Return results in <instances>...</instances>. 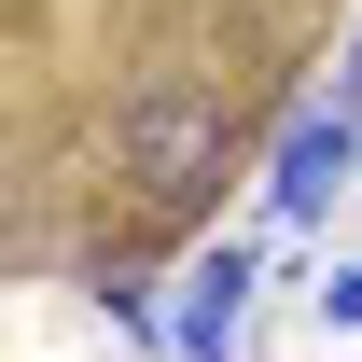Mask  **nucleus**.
<instances>
[{"label":"nucleus","mask_w":362,"mask_h":362,"mask_svg":"<svg viewBox=\"0 0 362 362\" xmlns=\"http://www.w3.org/2000/svg\"><path fill=\"white\" fill-rule=\"evenodd\" d=\"M112 153H126L139 195H209V168H223V98L209 84H139L126 112H112Z\"/></svg>","instance_id":"f257e3e1"},{"label":"nucleus","mask_w":362,"mask_h":362,"mask_svg":"<svg viewBox=\"0 0 362 362\" xmlns=\"http://www.w3.org/2000/svg\"><path fill=\"white\" fill-rule=\"evenodd\" d=\"M181 293H195V307H181V362H223V349H237V307H251V251L223 237L209 265L181 279Z\"/></svg>","instance_id":"f03ea898"},{"label":"nucleus","mask_w":362,"mask_h":362,"mask_svg":"<svg viewBox=\"0 0 362 362\" xmlns=\"http://www.w3.org/2000/svg\"><path fill=\"white\" fill-rule=\"evenodd\" d=\"M349 168H362V139H349V126H293V139H279V209L307 223V209H320Z\"/></svg>","instance_id":"7ed1b4c3"},{"label":"nucleus","mask_w":362,"mask_h":362,"mask_svg":"<svg viewBox=\"0 0 362 362\" xmlns=\"http://www.w3.org/2000/svg\"><path fill=\"white\" fill-rule=\"evenodd\" d=\"M320 320H334V334H362V265L334 279V293H320Z\"/></svg>","instance_id":"20e7f679"},{"label":"nucleus","mask_w":362,"mask_h":362,"mask_svg":"<svg viewBox=\"0 0 362 362\" xmlns=\"http://www.w3.org/2000/svg\"><path fill=\"white\" fill-rule=\"evenodd\" d=\"M349 98H362V28H349Z\"/></svg>","instance_id":"39448f33"}]
</instances>
